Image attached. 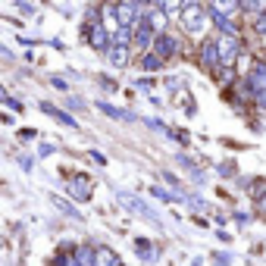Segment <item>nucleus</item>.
Listing matches in <instances>:
<instances>
[{
  "mask_svg": "<svg viewBox=\"0 0 266 266\" xmlns=\"http://www.w3.org/2000/svg\"><path fill=\"white\" fill-rule=\"evenodd\" d=\"M254 28H257V31H266V13H260V16H257V22H254Z\"/></svg>",
  "mask_w": 266,
  "mask_h": 266,
  "instance_id": "aec40b11",
  "label": "nucleus"
},
{
  "mask_svg": "<svg viewBox=\"0 0 266 266\" xmlns=\"http://www.w3.org/2000/svg\"><path fill=\"white\" fill-rule=\"evenodd\" d=\"M132 38H135V44H138V47H147V44H150L154 28H150V19H147V16H144V19H141V25L132 31Z\"/></svg>",
  "mask_w": 266,
  "mask_h": 266,
  "instance_id": "39448f33",
  "label": "nucleus"
},
{
  "mask_svg": "<svg viewBox=\"0 0 266 266\" xmlns=\"http://www.w3.org/2000/svg\"><path fill=\"white\" fill-rule=\"evenodd\" d=\"M119 266H122V263H119Z\"/></svg>",
  "mask_w": 266,
  "mask_h": 266,
  "instance_id": "b1692460",
  "label": "nucleus"
},
{
  "mask_svg": "<svg viewBox=\"0 0 266 266\" xmlns=\"http://www.w3.org/2000/svg\"><path fill=\"white\" fill-rule=\"evenodd\" d=\"M213 263H216V266H229V263H232V257H229V254H216V257H213Z\"/></svg>",
  "mask_w": 266,
  "mask_h": 266,
  "instance_id": "a211bd4d",
  "label": "nucleus"
},
{
  "mask_svg": "<svg viewBox=\"0 0 266 266\" xmlns=\"http://www.w3.org/2000/svg\"><path fill=\"white\" fill-rule=\"evenodd\" d=\"M91 160H94V163H100V166H106V157H103L100 150H91Z\"/></svg>",
  "mask_w": 266,
  "mask_h": 266,
  "instance_id": "412c9836",
  "label": "nucleus"
},
{
  "mask_svg": "<svg viewBox=\"0 0 266 266\" xmlns=\"http://www.w3.org/2000/svg\"><path fill=\"white\" fill-rule=\"evenodd\" d=\"M116 10H119V22L129 28V25L135 22V10H138V7H135V4H122V7H116Z\"/></svg>",
  "mask_w": 266,
  "mask_h": 266,
  "instance_id": "9d476101",
  "label": "nucleus"
},
{
  "mask_svg": "<svg viewBox=\"0 0 266 266\" xmlns=\"http://www.w3.org/2000/svg\"><path fill=\"white\" fill-rule=\"evenodd\" d=\"M138 257H141V260H157V247L147 244L144 238H138Z\"/></svg>",
  "mask_w": 266,
  "mask_h": 266,
  "instance_id": "ddd939ff",
  "label": "nucleus"
},
{
  "mask_svg": "<svg viewBox=\"0 0 266 266\" xmlns=\"http://www.w3.org/2000/svg\"><path fill=\"white\" fill-rule=\"evenodd\" d=\"M219 175H235V163H222L219 166Z\"/></svg>",
  "mask_w": 266,
  "mask_h": 266,
  "instance_id": "6ab92c4d",
  "label": "nucleus"
},
{
  "mask_svg": "<svg viewBox=\"0 0 266 266\" xmlns=\"http://www.w3.org/2000/svg\"><path fill=\"white\" fill-rule=\"evenodd\" d=\"M94 266H119V260L110 247H100V251H94Z\"/></svg>",
  "mask_w": 266,
  "mask_h": 266,
  "instance_id": "6e6552de",
  "label": "nucleus"
},
{
  "mask_svg": "<svg viewBox=\"0 0 266 266\" xmlns=\"http://www.w3.org/2000/svg\"><path fill=\"white\" fill-rule=\"evenodd\" d=\"M41 110H44V113H50L53 119L60 122V126H69V129H79V122H75L72 116H69V113H63L60 106H50V103H41Z\"/></svg>",
  "mask_w": 266,
  "mask_h": 266,
  "instance_id": "423d86ee",
  "label": "nucleus"
},
{
  "mask_svg": "<svg viewBox=\"0 0 266 266\" xmlns=\"http://www.w3.org/2000/svg\"><path fill=\"white\" fill-rule=\"evenodd\" d=\"M185 10V25H188V31H201V25H204V16H201V7H194V4H188V7H182Z\"/></svg>",
  "mask_w": 266,
  "mask_h": 266,
  "instance_id": "7ed1b4c3",
  "label": "nucleus"
},
{
  "mask_svg": "<svg viewBox=\"0 0 266 266\" xmlns=\"http://www.w3.org/2000/svg\"><path fill=\"white\" fill-rule=\"evenodd\" d=\"M110 63H113V66L129 63V47H119V44H113V47H110Z\"/></svg>",
  "mask_w": 266,
  "mask_h": 266,
  "instance_id": "9b49d317",
  "label": "nucleus"
},
{
  "mask_svg": "<svg viewBox=\"0 0 266 266\" xmlns=\"http://www.w3.org/2000/svg\"><path fill=\"white\" fill-rule=\"evenodd\" d=\"M201 60H204V66H219V47H216V41H204Z\"/></svg>",
  "mask_w": 266,
  "mask_h": 266,
  "instance_id": "0eeeda50",
  "label": "nucleus"
},
{
  "mask_svg": "<svg viewBox=\"0 0 266 266\" xmlns=\"http://www.w3.org/2000/svg\"><path fill=\"white\" fill-rule=\"evenodd\" d=\"M53 207H60V210L66 213V216H75V219H82V213H79L75 207H69L66 201H60V198H53Z\"/></svg>",
  "mask_w": 266,
  "mask_h": 266,
  "instance_id": "dca6fc26",
  "label": "nucleus"
},
{
  "mask_svg": "<svg viewBox=\"0 0 266 266\" xmlns=\"http://www.w3.org/2000/svg\"><path fill=\"white\" fill-rule=\"evenodd\" d=\"M75 263H79V266H94V251H91V247L75 251Z\"/></svg>",
  "mask_w": 266,
  "mask_h": 266,
  "instance_id": "4468645a",
  "label": "nucleus"
},
{
  "mask_svg": "<svg viewBox=\"0 0 266 266\" xmlns=\"http://www.w3.org/2000/svg\"><path fill=\"white\" fill-rule=\"evenodd\" d=\"M100 85H103V88H106V91H116V82H113V79H106V75H103V79H100Z\"/></svg>",
  "mask_w": 266,
  "mask_h": 266,
  "instance_id": "4be33fe9",
  "label": "nucleus"
},
{
  "mask_svg": "<svg viewBox=\"0 0 266 266\" xmlns=\"http://www.w3.org/2000/svg\"><path fill=\"white\" fill-rule=\"evenodd\" d=\"M69 194L79 198V201H88L91 198V179H88V175H75V179L69 182Z\"/></svg>",
  "mask_w": 266,
  "mask_h": 266,
  "instance_id": "f03ea898",
  "label": "nucleus"
},
{
  "mask_svg": "<svg viewBox=\"0 0 266 266\" xmlns=\"http://www.w3.org/2000/svg\"><path fill=\"white\" fill-rule=\"evenodd\" d=\"M100 113H106V116H113V119H135L129 110H119V106H110V103H100Z\"/></svg>",
  "mask_w": 266,
  "mask_h": 266,
  "instance_id": "f8f14e48",
  "label": "nucleus"
},
{
  "mask_svg": "<svg viewBox=\"0 0 266 266\" xmlns=\"http://www.w3.org/2000/svg\"><path fill=\"white\" fill-rule=\"evenodd\" d=\"M175 50H179V41H175L172 34H157V38H154V53H157L160 60H163V57H172Z\"/></svg>",
  "mask_w": 266,
  "mask_h": 266,
  "instance_id": "f257e3e1",
  "label": "nucleus"
},
{
  "mask_svg": "<svg viewBox=\"0 0 266 266\" xmlns=\"http://www.w3.org/2000/svg\"><path fill=\"white\" fill-rule=\"evenodd\" d=\"M216 47H219L222 63L229 66V63L235 60V53H238V38H219V41H216Z\"/></svg>",
  "mask_w": 266,
  "mask_h": 266,
  "instance_id": "20e7f679",
  "label": "nucleus"
},
{
  "mask_svg": "<svg viewBox=\"0 0 266 266\" xmlns=\"http://www.w3.org/2000/svg\"><path fill=\"white\" fill-rule=\"evenodd\" d=\"M91 44L97 50H110V34H106L103 28H91Z\"/></svg>",
  "mask_w": 266,
  "mask_h": 266,
  "instance_id": "1a4fd4ad",
  "label": "nucleus"
},
{
  "mask_svg": "<svg viewBox=\"0 0 266 266\" xmlns=\"http://www.w3.org/2000/svg\"><path fill=\"white\" fill-rule=\"evenodd\" d=\"M150 194H154V198H160V201H182L179 194H169L166 188H160V185H157V188H150Z\"/></svg>",
  "mask_w": 266,
  "mask_h": 266,
  "instance_id": "f3484780",
  "label": "nucleus"
},
{
  "mask_svg": "<svg viewBox=\"0 0 266 266\" xmlns=\"http://www.w3.org/2000/svg\"><path fill=\"white\" fill-rule=\"evenodd\" d=\"M0 100H7V91H4V88H0Z\"/></svg>",
  "mask_w": 266,
  "mask_h": 266,
  "instance_id": "5701e85b",
  "label": "nucleus"
},
{
  "mask_svg": "<svg viewBox=\"0 0 266 266\" xmlns=\"http://www.w3.org/2000/svg\"><path fill=\"white\" fill-rule=\"evenodd\" d=\"M160 66H163V63H160V57H157V53H147V57L141 60V69H144V72H157Z\"/></svg>",
  "mask_w": 266,
  "mask_h": 266,
  "instance_id": "2eb2a0df",
  "label": "nucleus"
}]
</instances>
